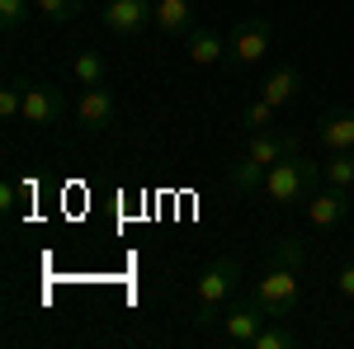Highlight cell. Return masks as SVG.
<instances>
[{
    "label": "cell",
    "instance_id": "cell-17",
    "mask_svg": "<svg viewBox=\"0 0 354 349\" xmlns=\"http://www.w3.org/2000/svg\"><path fill=\"white\" fill-rule=\"evenodd\" d=\"M274 118H279V104H270L265 95H255V100L241 109V123L250 128V133H265V128H274Z\"/></svg>",
    "mask_w": 354,
    "mask_h": 349
},
{
    "label": "cell",
    "instance_id": "cell-3",
    "mask_svg": "<svg viewBox=\"0 0 354 349\" xmlns=\"http://www.w3.org/2000/svg\"><path fill=\"white\" fill-rule=\"evenodd\" d=\"M298 274H302V269L270 265V269H265V279L255 283V293H250V297L265 307V317H270V321H283V317H293V312H298V302H302Z\"/></svg>",
    "mask_w": 354,
    "mask_h": 349
},
{
    "label": "cell",
    "instance_id": "cell-16",
    "mask_svg": "<svg viewBox=\"0 0 354 349\" xmlns=\"http://www.w3.org/2000/svg\"><path fill=\"white\" fill-rule=\"evenodd\" d=\"M270 265H283V269H302V265H307V245H302L298 236H279V241L270 245Z\"/></svg>",
    "mask_w": 354,
    "mask_h": 349
},
{
    "label": "cell",
    "instance_id": "cell-13",
    "mask_svg": "<svg viewBox=\"0 0 354 349\" xmlns=\"http://www.w3.org/2000/svg\"><path fill=\"white\" fill-rule=\"evenodd\" d=\"M156 28L170 33V38H189V33H194L189 0H156Z\"/></svg>",
    "mask_w": 354,
    "mask_h": 349
},
{
    "label": "cell",
    "instance_id": "cell-19",
    "mask_svg": "<svg viewBox=\"0 0 354 349\" xmlns=\"http://www.w3.org/2000/svg\"><path fill=\"white\" fill-rule=\"evenodd\" d=\"M71 71H76L81 90H95V85H104V53H81Z\"/></svg>",
    "mask_w": 354,
    "mask_h": 349
},
{
    "label": "cell",
    "instance_id": "cell-26",
    "mask_svg": "<svg viewBox=\"0 0 354 349\" xmlns=\"http://www.w3.org/2000/svg\"><path fill=\"white\" fill-rule=\"evenodd\" d=\"M151 5H156V0H151Z\"/></svg>",
    "mask_w": 354,
    "mask_h": 349
},
{
    "label": "cell",
    "instance_id": "cell-2",
    "mask_svg": "<svg viewBox=\"0 0 354 349\" xmlns=\"http://www.w3.org/2000/svg\"><path fill=\"white\" fill-rule=\"evenodd\" d=\"M317 180H322V165L307 161L302 151H293V156H283V161L270 165V175H265V198H270V203H307V198L317 194Z\"/></svg>",
    "mask_w": 354,
    "mask_h": 349
},
{
    "label": "cell",
    "instance_id": "cell-14",
    "mask_svg": "<svg viewBox=\"0 0 354 349\" xmlns=\"http://www.w3.org/2000/svg\"><path fill=\"white\" fill-rule=\"evenodd\" d=\"M298 90H302V71H298V66H279V71L265 76V85H260V95H265L270 104H279V109L288 104Z\"/></svg>",
    "mask_w": 354,
    "mask_h": 349
},
{
    "label": "cell",
    "instance_id": "cell-21",
    "mask_svg": "<svg viewBox=\"0 0 354 349\" xmlns=\"http://www.w3.org/2000/svg\"><path fill=\"white\" fill-rule=\"evenodd\" d=\"M293 345H298V335L279 321H265V330L255 335V349H293Z\"/></svg>",
    "mask_w": 354,
    "mask_h": 349
},
{
    "label": "cell",
    "instance_id": "cell-15",
    "mask_svg": "<svg viewBox=\"0 0 354 349\" xmlns=\"http://www.w3.org/2000/svg\"><path fill=\"white\" fill-rule=\"evenodd\" d=\"M265 175H270L265 165H255L250 156H241V161L227 170V185L236 189V194H255V189H265Z\"/></svg>",
    "mask_w": 354,
    "mask_h": 349
},
{
    "label": "cell",
    "instance_id": "cell-10",
    "mask_svg": "<svg viewBox=\"0 0 354 349\" xmlns=\"http://www.w3.org/2000/svg\"><path fill=\"white\" fill-rule=\"evenodd\" d=\"M76 128H81V133H104V128H113V95L104 85H95V90L81 95V104H76Z\"/></svg>",
    "mask_w": 354,
    "mask_h": 349
},
{
    "label": "cell",
    "instance_id": "cell-7",
    "mask_svg": "<svg viewBox=\"0 0 354 349\" xmlns=\"http://www.w3.org/2000/svg\"><path fill=\"white\" fill-rule=\"evenodd\" d=\"M147 24H156V5L151 0H109L104 5V28L118 38H137Z\"/></svg>",
    "mask_w": 354,
    "mask_h": 349
},
{
    "label": "cell",
    "instance_id": "cell-23",
    "mask_svg": "<svg viewBox=\"0 0 354 349\" xmlns=\"http://www.w3.org/2000/svg\"><path fill=\"white\" fill-rule=\"evenodd\" d=\"M28 19V0H0V28L15 33V28Z\"/></svg>",
    "mask_w": 354,
    "mask_h": 349
},
{
    "label": "cell",
    "instance_id": "cell-11",
    "mask_svg": "<svg viewBox=\"0 0 354 349\" xmlns=\"http://www.w3.org/2000/svg\"><path fill=\"white\" fill-rule=\"evenodd\" d=\"M317 137L330 151H354V109H326L317 118Z\"/></svg>",
    "mask_w": 354,
    "mask_h": 349
},
{
    "label": "cell",
    "instance_id": "cell-24",
    "mask_svg": "<svg viewBox=\"0 0 354 349\" xmlns=\"http://www.w3.org/2000/svg\"><path fill=\"white\" fill-rule=\"evenodd\" d=\"M19 194H24V189L15 185V180H5V185H0V213H5V217L19 213Z\"/></svg>",
    "mask_w": 354,
    "mask_h": 349
},
{
    "label": "cell",
    "instance_id": "cell-9",
    "mask_svg": "<svg viewBox=\"0 0 354 349\" xmlns=\"http://www.w3.org/2000/svg\"><path fill=\"white\" fill-rule=\"evenodd\" d=\"M354 213V189H317L312 198H307V217H312V227H335V222H345Z\"/></svg>",
    "mask_w": 354,
    "mask_h": 349
},
{
    "label": "cell",
    "instance_id": "cell-25",
    "mask_svg": "<svg viewBox=\"0 0 354 349\" xmlns=\"http://www.w3.org/2000/svg\"><path fill=\"white\" fill-rule=\"evenodd\" d=\"M335 293L354 302V260H350V265H340V274H335Z\"/></svg>",
    "mask_w": 354,
    "mask_h": 349
},
{
    "label": "cell",
    "instance_id": "cell-8",
    "mask_svg": "<svg viewBox=\"0 0 354 349\" xmlns=\"http://www.w3.org/2000/svg\"><path fill=\"white\" fill-rule=\"evenodd\" d=\"M293 151H302V137L288 133V128H265V133L250 137V147H245V156L255 165H265V170L274 161H283V156H293Z\"/></svg>",
    "mask_w": 354,
    "mask_h": 349
},
{
    "label": "cell",
    "instance_id": "cell-4",
    "mask_svg": "<svg viewBox=\"0 0 354 349\" xmlns=\"http://www.w3.org/2000/svg\"><path fill=\"white\" fill-rule=\"evenodd\" d=\"M265 307L255 297H232L222 312V345L227 349H255V335L265 330Z\"/></svg>",
    "mask_w": 354,
    "mask_h": 349
},
{
    "label": "cell",
    "instance_id": "cell-22",
    "mask_svg": "<svg viewBox=\"0 0 354 349\" xmlns=\"http://www.w3.org/2000/svg\"><path fill=\"white\" fill-rule=\"evenodd\" d=\"M19 113H24V85L10 81L0 90V118H19Z\"/></svg>",
    "mask_w": 354,
    "mask_h": 349
},
{
    "label": "cell",
    "instance_id": "cell-12",
    "mask_svg": "<svg viewBox=\"0 0 354 349\" xmlns=\"http://www.w3.org/2000/svg\"><path fill=\"white\" fill-rule=\"evenodd\" d=\"M185 53H189L194 66H218L222 57H227V38L213 33V28H194L189 38H185Z\"/></svg>",
    "mask_w": 354,
    "mask_h": 349
},
{
    "label": "cell",
    "instance_id": "cell-5",
    "mask_svg": "<svg viewBox=\"0 0 354 349\" xmlns=\"http://www.w3.org/2000/svg\"><path fill=\"white\" fill-rule=\"evenodd\" d=\"M270 43H274L270 19H241V24L232 28V38H227V57H232L236 66H255L260 57L270 53Z\"/></svg>",
    "mask_w": 354,
    "mask_h": 349
},
{
    "label": "cell",
    "instance_id": "cell-18",
    "mask_svg": "<svg viewBox=\"0 0 354 349\" xmlns=\"http://www.w3.org/2000/svg\"><path fill=\"white\" fill-rule=\"evenodd\" d=\"M326 185L335 189H354V151H330V161L322 165Z\"/></svg>",
    "mask_w": 354,
    "mask_h": 349
},
{
    "label": "cell",
    "instance_id": "cell-20",
    "mask_svg": "<svg viewBox=\"0 0 354 349\" xmlns=\"http://www.w3.org/2000/svg\"><path fill=\"white\" fill-rule=\"evenodd\" d=\"M33 10L48 19V24H66L85 10V0H33Z\"/></svg>",
    "mask_w": 354,
    "mask_h": 349
},
{
    "label": "cell",
    "instance_id": "cell-6",
    "mask_svg": "<svg viewBox=\"0 0 354 349\" xmlns=\"http://www.w3.org/2000/svg\"><path fill=\"white\" fill-rule=\"evenodd\" d=\"M24 118L28 128H57L62 118H66V100H62V90L57 85H24Z\"/></svg>",
    "mask_w": 354,
    "mask_h": 349
},
{
    "label": "cell",
    "instance_id": "cell-1",
    "mask_svg": "<svg viewBox=\"0 0 354 349\" xmlns=\"http://www.w3.org/2000/svg\"><path fill=\"white\" fill-rule=\"evenodd\" d=\"M236 283H241V260L236 255H222L213 265L203 269V279H198V288H194V326L198 330H208L213 321H222V312H227V302L236 293Z\"/></svg>",
    "mask_w": 354,
    "mask_h": 349
}]
</instances>
